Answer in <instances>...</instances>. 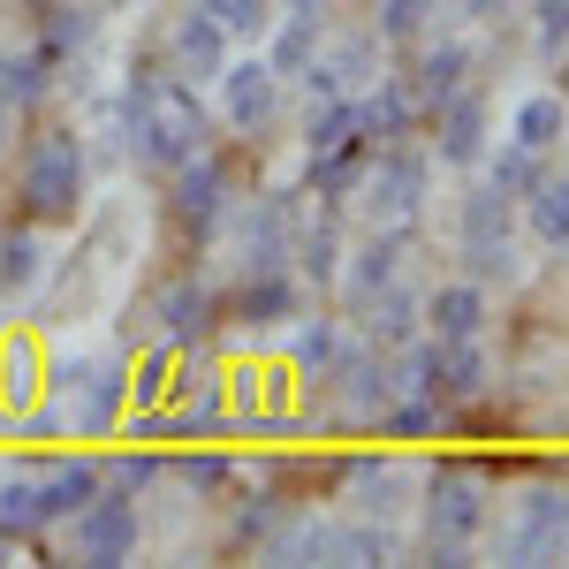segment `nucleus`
<instances>
[{"label": "nucleus", "mask_w": 569, "mask_h": 569, "mask_svg": "<svg viewBox=\"0 0 569 569\" xmlns=\"http://www.w3.org/2000/svg\"><path fill=\"white\" fill-rule=\"evenodd\" d=\"M114 107H122V144L144 176H176L190 152L213 144V114H206L198 84H182L168 61H130Z\"/></svg>", "instance_id": "1"}, {"label": "nucleus", "mask_w": 569, "mask_h": 569, "mask_svg": "<svg viewBox=\"0 0 569 569\" xmlns=\"http://www.w3.org/2000/svg\"><path fill=\"white\" fill-rule=\"evenodd\" d=\"M84 213H91V144L77 122H46L16 152V220L77 228Z\"/></svg>", "instance_id": "2"}, {"label": "nucleus", "mask_w": 569, "mask_h": 569, "mask_svg": "<svg viewBox=\"0 0 569 569\" xmlns=\"http://www.w3.org/2000/svg\"><path fill=\"white\" fill-rule=\"evenodd\" d=\"M418 547L433 562L463 569L479 555L486 525H493V471L486 463H426L418 471Z\"/></svg>", "instance_id": "3"}, {"label": "nucleus", "mask_w": 569, "mask_h": 569, "mask_svg": "<svg viewBox=\"0 0 569 569\" xmlns=\"http://www.w3.org/2000/svg\"><path fill=\"white\" fill-rule=\"evenodd\" d=\"M39 388L61 410V433H114L130 410V357L61 350L53 365H39Z\"/></svg>", "instance_id": "4"}, {"label": "nucleus", "mask_w": 569, "mask_h": 569, "mask_svg": "<svg viewBox=\"0 0 569 569\" xmlns=\"http://www.w3.org/2000/svg\"><path fill=\"white\" fill-rule=\"evenodd\" d=\"M350 198L365 213V228H410L426 213V198H433V152H418L410 137L402 144H372Z\"/></svg>", "instance_id": "5"}, {"label": "nucleus", "mask_w": 569, "mask_h": 569, "mask_svg": "<svg viewBox=\"0 0 569 569\" xmlns=\"http://www.w3.org/2000/svg\"><path fill=\"white\" fill-rule=\"evenodd\" d=\"M486 547L501 562H562L569 555V479H531L509 509V525L493 517Z\"/></svg>", "instance_id": "6"}, {"label": "nucleus", "mask_w": 569, "mask_h": 569, "mask_svg": "<svg viewBox=\"0 0 569 569\" xmlns=\"http://www.w3.org/2000/svg\"><path fill=\"white\" fill-rule=\"evenodd\" d=\"M160 182H168V220H176L182 243H213L220 220H228V206L243 198V190H236V160L213 152V144L190 152L176 176H160Z\"/></svg>", "instance_id": "7"}, {"label": "nucleus", "mask_w": 569, "mask_h": 569, "mask_svg": "<svg viewBox=\"0 0 569 569\" xmlns=\"http://www.w3.org/2000/svg\"><path fill=\"white\" fill-rule=\"evenodd\" d=\"M144 342H160V350H213V335L228 327L220 319V289L213 281H198V273H168L152 297H144Z\"/></svg>", "instance_id": "8"}, {"label": "nucleus", "mask_w": 569, "mask_h": 569, "mask_svg": "<svg viewBox=\"0 0 569 569\" xmlns=\"http://www.w3.org/2000/svg\"><path fill=\"white\" fill-rule=\"evenodd\" d=\"M61 531H69V555H77V562L114 569V562H130L137 547H144V509H137L130 486H107V479H99V493H91Z\"/></svg>", "instance_id": "9"}, {"label": "nucleus", "mask_w": 569, "mask_h": 569, "mask_svg": "<svg viewBox=\"0 0 569 569\" xmlns=\"http://www.w3.org/2000/svg\"><path fill=\"white\" fill-rule=\"evenodd\" d=\"M335 479H342L350 517H365V525L402 531V525H410V509H418V463H395V456H350Z\"/></svg>", "instance_id": "10"}, {"label": "nucleus", "mask_w": 569, "mask_h": 569, "mask_svg": "<svg viewBox=\"0 0 569 569\" xmlns=\"http://www.w3.org/2000/svg\"><path fill=\"white\" fill-rule=\"evenodd\" d=\"M220 228H236V266L243 273H281L289 266V236H297V190L236 198Z\"/></svg>", "instance_id": "11"}, {"label": "nucleus", "mask_w": 569, "mask_h": 569, "mask_svg": "<svg viewBox=\"0 0 569 569\" xmlns=\"http://www.w3.org/2000/svg\"><path fill=\"white\" fill-rule=\"evenodd\" d=\"M433 152H440V168H479L486 152H493V99H486L479 84H463V91H448L433 114Z\"/></svg>", "instance_id": "12"}, {"label": "nucleus", "mask_w": 569, "mask_h": 569, "mask_svg": "<svg viewBox=\"0 0 569 569\" xmlns=\"http://www.w3.org/2000/svg\"><path fill=\"white\" fill-rule=\"evenodd\" d=\"M305 311V281L281 266V273H243L228 297H220V319L236 327V335H281L289 319Z\"/></svg>", "instance_id": "13"}, {"label": "nucleus", "mask_w": 569, "mask_h": 569, "mask_svg": "<svg viewBox=\"0 0 569 569\" xmlns=\"http://www.w3.org/2000/svg\"><path fill=\"white\" fill-rule=\"evenodd\" d=\"M213 91H220V122L236 137H259L273 114H281V77H273V61L266 53H243V61H228L213 77Z\"/></svg>", "instance_id": "14"}, {"label": "nucleus", "mask_w": 569, "mask_h": 569, "mask_svg": "<svg viewBox=\"0 0 569 569\" xmlns=\"http://www.w3.org/2000/svg\"><path fill=\"white\" fill-rule=\"evenodd\" d=\"M160 61L176 69L182 84H213L220 69H228V31L213 23V8H206V0H190L176 23H168V39H160Z\"/></svg>", "instance_id": "15"}, {"label": "nucleus", "mask_w": 569, "mask_h": 569, "mask_svg": "<svg viewBox=\"0 0 569 569\" xmlns=\"http://www.w3.org/2000/svg\"><path fill=\"white\" fill-rule=\"evenodd\" d=\"M402 259H410V228H372L365 243H350L342 251V305H365V297H380V289H395L402 281Z\"/></svg>", "instance_id": "16"}, {"label": "nucleus", "mask_w": 569, "mask_h": 569, "mask_svg": "<svg viewBox=\"0 0 569 569\" xmlns=\"http://www.w3.org/2000/svg\"><path fill=\"white\" fill-rule=\"evenodd\" d=\"M342 251H350V236H342V206H327V198H319V220L297 213L289 273H297L305 289H335V281H342Z\"/></svg>", "instance_id": "17"}, {"label": "nucleus", "mask_w": 569, "mask_h": 569, "mask_svg": "<svg viewBox=\"0 0 569 569\" xmlns=\"http://www.w3.org/2000/svg\"><path fill=\"white\" fill-rule=\"evenodd\" d=\"M418 311H426V335L433 342H471V335H486V319H493V289H479L471 273H456V281L426 289Z\"/></svg>", "instance_id": "18"}, {"label": "nucleus", "mask_w": 569, "mask_h": 569, "mask_svg": "<svg viewBox=\"0 0 569 569\" xmlns=\"http://www.w3.org/2000/svg\"><path fill=\"white\" fill-rule=\"evenodd\" d=\"M471 69H479V53H471V39H418V61L402 69V84H410V99H418V114H433L448 91L471 84Z\"/></svg>", "instance_id": "19"}, {"label": "nucleus", "mask_w": 569, "mask_h": 569, "mask_svg": "<svg viewBox=\"0 0 569 569\" xmlns=\"http://www.w3.org/2000/svg\"><path fill=\"white\" fill-rule=\"evenodd\" d=\"M53 84H61V61H53L39 39L0 46V107L31 114V107H46V99H53Z\"/></svg>", "instance_id": "20"}, {"label": "nucleus", "mask_w": 569, "mask_h": 569, "mask_svg": "<svg viewBox=\"0 0 569 569\" xmlns=\"http://www.w3.org/2000/svg\"><path fill=\"white\" fill-rule=\"evenodd\" d=\"M99 31H107V8H91V0H53V8H39V46L61 61V77L99 46Z\"/></svg>", "instance_id": "21"}, {"label": "nucleus", "mask_w": 569, "mask_h": 569, "mask_svg": "<svg viewBox=\"0 0 569 569\" xmlns=\"http://www.w3.org/2000/svg\"><path fill=\"white\" fill-rule=\"evenodd\" d=\"M357 114H365V137H372V144H402V137L426 130V114H418L410 84H402V77H388V69L357 91Z\"/></svg>", "instance_id": "22"}, {"label": "nucleus", "mask_w": 569, "mask_h": 569, "mask_svg": "<svg viewBox=\"0 0 569 569\" xmlns=\"http://www.w3.org/2000/svg\"><path fill=\"white\" fill-rule=\"evenodd\" d=\"M350 319L365 327L372 350H402V342L426 335V311H418V289H410V281H395V289H380V297H365Z\"/></svg>", "instance_id": "23"}, {"label": "nucleus", "mask_w": 569, "mask_h": 569, "mask_svg": "<svg viewBox=\"0 0 569 569\" xmlns=\"http://www.w3.org/2000/svg\"><path fill=\"white\" fill-rule=\"evenodd\" d=\"M91 493H99V463H91V456H53V463H39V517H46V531H61Z\"/></svg>", "instance_id": "24"}, {"label": "nucleus", "mask_w": 569, "mask_h": 569, "mask_svg": "<svg viewBox=\"0 0 569 569\" xmlns=\"http://www.w3.org/2000/svg\"><path fill=\"white\" fill-rule=\"evenodd\" d=\"M335 152H372L357 99H311L305 114V160H335Z\"/></svg>", "instance_id": "25"}, {"label": "nucleus", "mask_w": 569, "mask_h": 569, "mask_svg": "<svg viewBox=\"0 0 569 569\" xmlns=\"http://www.w3.org/2000/svg\"><path fill=\"white\" fill-rule=\"evenodd\" d=\"M46 289V243H39V228L31 220H0V305L8 297H39Z\"/></svg>", "instance_id": "26"}, {"label": "nucleus", "mask_w": 569, "mask_h": 569, "mask_svg": "<svg viewBox=\"0 0 569 569\" xmlns=\"http://www.w3.org/2000/svg\"><path fill=\"white\" fill-rule=\"evenodd\" d=\"M569 137V99L562 91H531V99H517V114H509V144H525V152H562Z\"/></svg>", "instance_id": "27"}, {"label": "nucleus", "mask_w": 569, "mask_h": 569, "mask_svg": "<svg viewBox=\"0 0 569 569\" xmlns=\"http://www.w3.org/2000/svg\"><path fill=\"white\" fill-rule=\"evenodd\" d=\"M342 342H350V327L335 319V311H319V319H289V365H297V380H319L335 357H342Z\"/></svg>", "instance_id": "28"}, {"label": "nucleus", "mask_w": 569, "mask_h": 569, "mask_svg": "<svg viewBox=\"0 0 569 569\" xmlns=\"http://www.w3.org/2000/svg\"><path fill=\"white\" fill-rule=\"evenodd\" d=\"M319 39H327V23H319V16H273V23H266V61H273V77H281V84H297V77H305V61L319 53Z\"/></svg>", "instance_id": "29"}, {"label": "nucleus", "mask_w": 569, "mask_h": 569, "mask_svg": "<svg viewBox=\"0 0 569 569\" xmlns=\"http://www.w3.org/2000/svg\"><path fill=\"white\" fill-rule=\"evenodd\" d=\"M456 259L479 289H517L525 281V236L509 228V236H486V243H456Z\"/></svg>", "instance_id": "30"}, {"label": "nucleus", "mask_w": 569, "mask_h": 569, "mask_svg": "<svg viewBox=\"0 0 569 569\" xmlns=\"http://www.w3.org/2000/svg\"><path fill=\"white\" fill-rule=\"evenodd\" d=\"M0 531H8V539H23V547H39V539H46V517H39V463L0 471Z\"/></svg>", "instance_id": "31"}, {"label": "nucleus", "mask_w": 569, "mask_h": 569, "mask_svg": "<svg viewBox=\"0 0 569 569\" xmlns=\"http://www.w3.org/2000/svg\"><path fill=\"white\" fill-rule=\"evenodd\" d=\"M525 228H531V243H547V251H569V176H539L525 190Z\"/></svg>", "instance_id": "32"}, {"label": "nucleus", "mask_w": 569, "mask_h": 569, "mask_svg": "<svg viewBox=\"0 0 569 569\" xmlns=\"http://www.w3.org/2000/svg\"><path fill=\"white\" fill-rule=\"evenodd\" d=\"M509 228H517V198H501L486 176L456 198V243H486V236H509Z\"/></svg>", "instance_id": "33"}, {"label": "nucleus", "mask_w": 569, "mask_h": 569, "mask_svg": "<svg viewBox=\"0 0 569 569\" xmlns=\"http://www.w3.org/2000/svg\"><path fill=\"white\" fill-rule=\"evenodd\" d=\"M440 8H448V0H380V8H372V39H380V46H418V39H433Z\"/></svg>", "instance_id": "34"}, {"label": "nucleus", "mask_w": 569, "mask_h": 569, "mask_svg": "<svg viewBox=\"0 0 569 569\" xmlns=\"http://www.w3.org/2000/svg\"><path fill=\"white\" fill-rule=\"evenodd\" d=\"M160 471H168V479H176L190 501H198V493L213 501V493H228V486L243 479V463H236V456H213V448H198V456H176V463H160Z\"/></svg>", "instance_id": "35"}, {"label": "nucleus", "mask_w": 569, "mask_h": 569, "mask_svg": "<svg viewBox=\"0 0 569 569\" xmlns=\"http://www.w3.org/2000/svg\"><path fill=\"white\" fill-rule=\"evenodd\" d=\"M281 517H289L281 493H251V501H236V517H228V547H236V555L259 547V555H266V539L281 531Z\"/></svg>", "instance_id": "36"}, {"label": "nucleus", "mask_w": 569, "mask_h": 569, "mask_svg": "<svg viewBox=\"0 0 569 569\" xmlns=\"http://www.w3.org/2000/svg\"><path fill=\"white\" fill-rule=\"evenodd\" d=\"M372 426H380V433H395V440H410V433H440V426H456V410H448V402H433V395H395Z\"/></svg>", "instance_id": "37"}, {"label": "nucleus", "mask_w": 569, "mask_h": 569, "mask_svg": "<svg viewBox=\"0 0 569 569\" xmlns=\"http://www.w3.org/2000/svg\"><path fill=\"white\" fill-rule=\"evenodd\" d=\"M479 168H486V182H493L501 198H517V206H525L531 182L547 176V160H539V152H525V144H501V152H486Z\"/></svg>", "instance_id": "38"}, {"label": "nucleus", "mask_w": 569, "mask_h": 569, "mask_svg": "<svg viewBox=\"0 0 569 569\" xmlns=\"http://www.w3.org/2000/svg\"><path fill=\"white\" fill-rule=\"evenodd\" d=\"M525 23H531V53L555 69L569 53V0H525Z\"/></svg>", "instance_id": "39"}, {"label": "nucleus", "mask_w": 569, "mask_h": 569, "mask_svg": "<svg viewBox=\"0 0 569 569\" xmlns=\"http://www.w3.org/2000/svg\"><path fill=\"white\" fill-rule=\"evenodd\" d=\"M39 342H16V350H0V402L8 410H23V402H39Z\"/></svg>", "instance_id": "40"}, {"label": "nucleus", "mask_w": 569, "mask_h": 569, "mask_svg": "<svg viewBox=\"0 0 569 569\" xmlns=\"http://www.w3.org/2000/svg\"><path fill=\"white\" fill-rule=\"evenodd\" d=\"M206 8L228 39H266V23H273V0H206Z\"/></svg>", "instance_id": "41"}, {"label": "nucleus", "mask_w": 569, "mask_h": 569, "mask_svg": "<svg viewBox=\"0 0 569 569\" xmlns=\"http://www.w3.org/2000/svg\"><path fill=\"white\" fill-rule=\"evenodd\" d=\"M99 479H107V486H130V493H144V486L160 479V456H114V463H99Z\"/></svg>", "instance_id": "42"}, {"label": "nucleus", "mask_w": 569, "mask_h": 569, "mask_svg": "<svg viewBox=\"0 0 569 569\" xmlns=\"http://www.w3.org/2000/svg\"><path fill=\"white\" fill-rule=\"evenodd\" d=\"M525 0H456V16L463 23H501V16H517Z\"/></svg>", "instance_id": "43"}, {"label": "nucleus", "mask_w": 569, "mask_h": 569, "mask_svg": "<svg viewBox=\"0 0 569 569\" xmlns=\"http://www.w3.org/2000/svg\"><path fill=\"white\" fill-rule=\"evenodd\" d=\"M273 8H281V16H319V23H327L342 0H273Z\"/></svg>", "instance_id": "44"}, {"label": "nucleus", "mask_w": 569, "mask_h": 569, "mask_svg": "<svg viewBox=\"0 0 569 569\" xmlns=\"http://www.w3.org/2000/svg\"><path fill=\"white\" fill-rule=\"evenodd\" d=\"M8 144H16V107H0V160H8Z\"/></svg>", "instance_id": "45"}, {"label": "nucleus", "mask_w": 569, "mask_h": 569, "mask_svg": "<svg viewBox=\"0 0 569 569\" xmlns=\"http://www.w3.org/2000/svg\"><path fill=\"white\" fill-rule=\"evenodd\" d=\"M555 69H562V99H569V53H562V61H555Z\"/></svg>", "instance_id": "46"}, {"label": "nucleus", "mask_w": 569, "mask_h": 569, "mask_svg": "<svg viewBox=\"0 0 569 569\" xmlns=\"http://www.w3.org/2000/svg\"><path fill=\"white\" fill-rule=\"evenodd\" d=\"M23 8H53V0H23Z\"/></svg>", "instance_id": "47"}]
</instances>
